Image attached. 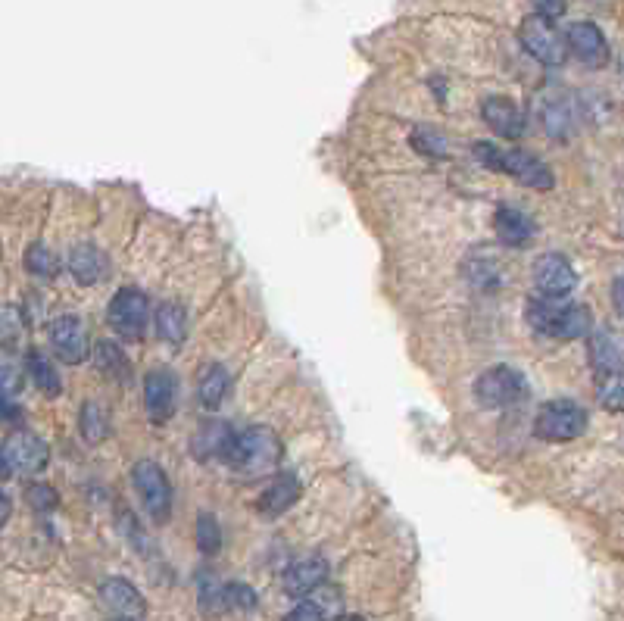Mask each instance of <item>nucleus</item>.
I'll list each match as a JSON object with an SVG mask.
<instances>
[{
    "label": "nucleus",
    "instance_id": "38",
    "mask_svg": "<svg viewBox=\"0 0 624 621\" xmlns=\"http://www.w3.org/2000/svg\"><path fill=\"white\" fill-rule=\"evenodd\" d=\"M10 512H13V506H10V500L0 494V528H4V522L10 519Z\"/></svg>",
    "mask_w": 624,
    "mask_h": 621
},
{
    "label": "nucleus",
    "instance_id": "20",
    "mask_svg": "<svg viewBox=\"0 0 624 621\" xmlns=\"http://www.w3.org/2000/svg\"><path fill=\"white\" fill-rule=\"evenodd\" d=\"M587 353H590L593 372L600 378L621 372V347L609 331H593L590 341H587Z\"/></svg>",
    "mask_w": 624,
    "mask_h": 621
},
{
    "label": "nucleus",
    "instance_id": "28",
    "mask_svg": "<svg viewBox=\"0 0 624 621\" xmlns=\"http://www.w3.org/2000/svg\"><path fill=\"white\" fill-rule=\"evenodd\" d=\"M22 387V366L10 347H0V394H19Z\"/></svg>",
    "mask_w": 624,
    "mask_h": 621
},
{
    "label": "nucleus",
    "instance_id": "8",
    "mask_svg": "<svg viewBox=\"0 0 624 621\" xmlns=\"http://www.w3.org/2000/svg\"><path fill=\"white\" fill-rule=\"evenodd\" d=\"M522 44L525 50L540 60L543 66H562L565 57H568V47H565V38L562 32L556 29V22L550 19H543V16H528L522 22Z\"/></svg>",
    "mask_w": 624,
    "mask_h": 621
},
{
    "label": "nucleus",
    "instance_id": "37",
    "mask_svg": "<svg viewBox=\"0 0 624 621\" xmlns=\"http://www.w3.org/2000/svg\"><path fill=\"white\" fill-rule=\"evenodd\" d=\"M531 4H534L537 16L550 19V22H556L565 13V0H531Z\"/></svg>",
    "mask_w": 624,
    "mask_h": 621
},
{
    "label": "nucleus",
    "instance_id": "35",
    "mask_svg": "<svg viewBox=\"0 0 624 621\" xmlns=\"http://www.w3.org/2000/svg\"><path fill=\"white\" fill-rule=\"evenodd\" d=\"M25 497H29L32 509H38V512H50L57 506V490L50 484H32L29 490H25Z\"/></svg>",
    "mask_w": 624,
    "mask_h": 621
},
{
    "label": "nucleus",
    "instance_id": "13",
    "mask_svg": "<svg viewBox=\"0 0 624 621\" xmlns=\"http://www.w3.org/2000/svg\"><path fill=\"white\" fill-rule=\"evenodd\" d=\"M325 581H328V559H322V556L297 559L284 568V575H281L284 593L294 600H306L309 593H316Z\"/></svg>",
    "mask_w": 624,
    "mask_h": 621
},
{
    "label": "nucleus",
    "instance_id": "6",
    "mask_svg": "<svg viewBox=\"0 0 624 621\" xmlns=\"http://www.w3.org/2000/svg\"><path fill=\"white\" fill-rule=\"evenodd\" d=\"M132 484H135L150 519L160 522V525L169 522V515H172V484H169V478H166V472L160 469V465L150 462V459H141L132 469Z\"/></svg>",
    "mask_w": 624,
    "mask_h": 621
},
{
    "label": "nucleus",
    "instance_id": "41",
    "mask_svg": "<svg viewBox=\"0 0 624 621\" xmlns=\"http://www.w3.org/2000/svg\"><path fill=\"white\" fill-rule=\"evenodd\" d=\"M334 621H366V618H359V615H341V618H334Z\"/></svg>",
    "mask_w": 624,
    "mask_h": 621
},
{
    "label": "nucleus",
    "instance_id": "29",
    "mask_svg": "<svg viewBox=\"0 0 624 621\" xmlns=\"http://www.w3.org/2000/svg\"><path fill=\"white\" fill-rule=\"evenodd\" d=\"M543 125H546V132H550V135L565 138L571 132V125H575V116H571L568 100H553L550 107H546V113H543Z\"/></svg>",
    "mask_w": 624,
    "mask_h": 621
},
{
    "label": "nucleus",
    "instance_id": "39",
    "mask_svg": "<svg viewBox=\"0 0 624 621\" xmlns=\"http://www.w3.org/2000/svg\"><path fill=\"white\" fill-rule=\"evenodd\" d=\"M10 462H7V456H4V450H0V481H7L10 478Z\"/></svg>",
    "mask_w": 624,
    "mask_h": 621
},
{
    "label": "nucleus",
    "instance_id": "7",
    "mask_svg": "<svg viewBox=\"0 0 624 621\" xmlns=\"http://www.w3.org/2000/svg\"><path fill=\"white\" fill-rule=\"evenodd\" d=\"M475 397L481 406H490V409L512 406L528 397V381L512 366H493L475 381Z\"/></svg>",
    "mask_w": 624,
    "mask_h": 621
},
{
    "label": "nucleus",
    "instance_id": "16",
    "mask_svg": "<svg viewBox=\"0 0 624 621\" xmlns=\"http://www.w3.org/2000/svg\"><path fill=\"white\" fill-rule=\"evenodd\" d=\"M481 116L490 125V132L506 138V141H518L525 135V116L506 97H487L484 107H481Z\"/></svg>",
    "mask_w": 624,
    "mask_h": 621
},
{
    "label": "nucleus",
    "instance_id": "24",
    "mask_svg": "<svg viewBox=\"0 0 624 621\" xmlns=\"http://www.w3.org/2000/svg\"><path fill=\"white\" fill-rule=\"evenodd\" d=\"M22 369L32 375V381H35V387H38L41 394L57 397V394L63 391V381H60V375H57V369H54V362H50L44 353L32 350L29 356H25V366H22Z\"/></svg>",
    "mask_w": 624,
    "mask_h": 621
},
{
    "label": "nucleus",
    "instance_id": "15",
    "mask_svg": "<svg viewBox=\"0 0 624 621\" xmlns=\"http://www.w3.org/2000/svg\"><path fill=\"white\" fill-rule=\"evenodd\" d=\"M100 603L107 606L119 618H141L147 612V603L141 597V590L125 581V578H107L100 584Z\"/></svg>",
    "mask_w": 624,
    "mask_h": 621
},
{
    "label": "nucleus",
    "instance_id": "21",
    "mask_svg": "<svg viewBox=\"0 0 624 621\" xmlns=\"http://www.w3.org/2000/svg\"><path fill=\"white\" fill-rule=\"evenodd\" d=\"M69 272L78 284H94L107 272V266H103V256L94 244H78L69 253Z\"/></svg>",
    "mask_w": 624,
    "mask_h": 621
},
{
    "label": "nucleus",
    "instance_id": "22",
    "mask_svg": "<svg viewBox=\"0 0 624 621\" xmlns=\"http://www.w3.org/2000/svg\"><path fill=\"white\" fill-rule=\"evenodd\" d=\"M97 369L113 378V381H128L132 378V362H128V356L122 353V347L116 341H97L94 350H91Z\"/></svg>",
    "mask_w": 624,
    "mask_h": 621
},
{
    "label": "nucleus",
    "instance_id": "32",
    "mask_svg": "<svg viewBox=\"0 0 624 621\" xmlns=\"http://www.w3.org/2000/svg\"><path fill=\"white\" fill-rule=\"evenodd\" d=\"M596 397H600L603 409H609L612 416H618L621 406H624V378H621V372L600 378V391H596Z\"/></svg>",
    "mask_w": 624,
    "mask_h": 621
},
{
    "label": "nucleus",
    "instance_id": "3",
    "mask_svg": "<svg viewBox=\"0 0 624 621\" xmlns=\"http://www.w3.org/2000/svg\"><path fill=\"white\" fill-rule=\"evenodd\" d=\"M475 157L490 166V169H497V172H506L512 175L515 181H522V185L534 188V191H550L553 188V172L546 169V163L540 157H534V153L522 150V147H497V144H475Z\"/></svg>",
    "mask_w": 624,
    "mask_h": 621
},
{
    "label": "nucleus",
    "instance_id": "42",
    "mask_svg": "<svg viewBox=\"0 0 624 621\" xmlns=\"http://www.w3.org/2000/svg\"><path fill=\"white\" fill-rule=\"evenodd\" d=\"M113 621H138V618H119V615H116Z\"/></svg>",
    "mask_w": 624,
    "mask_h": 621
},
{
    "label": "nucleus",
    "instance_id": "34",
    "mask_svg": "<svg viewBox=\"0 0 624 621\" xmlns=\"http://www.w3.org/2000/svg\"><path fill=\"white\" fill-rule=\"evenodd\" d=\"M412 147L428 153V157H444V153H447V141L440 138L437 132H431V128H415V132H412Z\"/></svg>",
    "mask_w": 624,
    "mask_h": 621
},
{
    "label": "nucleus",
    "instance_id": "23",
    "mask_svg": "<svg viewBox=\"0 0 624 621\" xmlns=\"http://www.w3.org/2000/svg\"><path fill=\"white\" fill-rule=\"evenodd\" d=\"M156 334H160V341L178 347L181 341H185L188 334V322H185V309H181L178 303H160L156 306Z\"/></svg>",
    "mask_w": 624,
    "mask_h": 621
},
{
    "label": "nucleus",
    "instance_id": "18",
    "mask_svg": "<svg viewBox=\"0 0 624 621\" xmlns=\"http://www.w3.org/2000/svg\"><path fill=\"white\" fill-rule=\"evenodd\" d=\"M497 238L506 244V247H525L534 241L537 235V225L528 213L515 210V206H500L497 210Z\"/></svg>",
    "mask_w": 624,
    "mask_h": 621
},
{
    "label": "nucleus",
    "instance_id": "31",
    "mask_svg": "<svg viewBox=\"0 0 624 621\" xmlns=\"http://www.w3.org/2000/svg\"><path fill=\"white\" fill-rule=\"evenodd\" d=\"M25 269H29L32 275H41V278H54L57 275V256L38 241V244H32L29 250H25Z\"/></svg>",
    "mask_w": 624,
    "mask_h": 621
},
{
    "label": "nucleus",
    "instance_id": "26",
    "mask_svg": "<svg viewBox=\"0 0 624 621\" xmlns=\"http://www.w3.org/2000/svg\"><path fill=\"white\" fill-rule=\"evenodd\" d=\"M78 428H82V437L88 444H100L107 437V412H103L100 403H85L82 406V419H78Z\"/></svg>",
    "mask_w": 624,
    "mask_h": 621
},
{
    "label": "nucleus",
    "instance_id": "12",
    "mask_svg": "<svg viewBox=\"0 0 624 621\" xmlns=\"http://www.w3.org/2000/svg\"><path fill=\"white\" fill-rule=\"evenodd\" d=\"M562 38H565V47L581 63H587L593 69L606 66V60H609V44H606V35H603L600 25H593V22H575V25H568V32Z\"/></svg>",
    "mask_w": 624,
    "mask_h": 621
},
{
    "label": "nucleus",
    "instance_id": "4",
    "mask_svg": "<svg viewBox=\"0 0 624 621\" xmlns=\"http://www.w3.org/2000/svg\"><path fill=\"white\" fill-rule=\"evenodd\" d=\"M584 431H587V409L578 406L575 400L543 403L534 419V434L540 441H550V444L578 441Z\"/></svg>",
    "mask_w": 624,
    "mask_h": 621
},
{
    "label": "nucleus",
    "instance_id": "9",
    "mask_svg": "<svg viewBox=\"0 0 624 621\" xmlns=\"http://www.w3.org/2000/svg\"><path fill=\"white\" fill-rule=\"evenodd\" d=\"M534 284L543 300H565L575 291L578 275L562 253H543L534 263Z\"/></svg>",
    "mask_w": 624,
    "mask_h": 621
},
{
    "label": "nucleus",
    "instance_id": "14",
    "mask_svg": "<svg viewBox=\"0 0 624 621\" xmlns=\"http://www.w3.org/2000/svg\"><path fill=\"white\" fill-rule=\"evenodd\" d=\"M175 391L178 381L169 369H153L144 378V409L153 422H166L175 409Z\"/></svg>",
    "mask_w": 624,
    "mask_h": 621
},
{
    "label": "nucleus",
    "instance_id": "36",
    "mask_svg": "<svg viewBox=\"0 0 624 621\" xmlns=\"http://www.w3.org/2000/svg\"><path fill=\"white\" fill-rule=\"evenodd\" d=\"M284 621H325V615L316 606V600H300L288 615H284Z\"/></svg>",
    "mask_w": 624,
    "mask_h": 621
},
{
    "label": "nucleus",
    "instance_id": "27",
    "mask_svg": "<svg viewBox=\"0 0 624 621\" xmlns=\"http://www.w3.org/2000/svg\"><path fill=\"white\" fill-rule=\"evenodd\" d=\"M197 547L206 556H216L222 550V528L216 522V515H210V512L197 515Z\"/></svg>",
    "mask_w": 624,
    "mask_h": 621
},
{
    "label": "nucleus",
    "instance_id": "40",
    "mask_svg": "<svg viewBox=\"0 0 624 621\" xmlns=\"http://www.w3.org/2000/svg\"><path fill=\"white\" fill-rule=\"evenodd\" d=\"M612 297H615V309L621 313V278H615V284H612Z\"/></svg>",
    "mask_w": 624,
    "mask_h": 621
},
{
    "label": "nucleus",
    "instance_id": "10",
    "mask_svg": "<svg viewBox=\"0 0 624 621\" xmlns=\"http://www.w3.org/2000/svg\"><path fill=\"white\" fill-rule=\"evenodd\" d=\"M47 334H50V347H54L57 359L66 362V366H78V362H85L91 356L88 331L75 316L54 319V322H50V328H47Z\"/></svg>",
    "mask_w": 624,
    "mask_h": 621
},
{
    "label": "nucleus",
    "instance_id": "17",
    "mask_svg": "<svg viewBox=\"0 0 624 621\" xmlns=\"http://www.w3.org/2000/svg\"><path fill=\"white\" fill-rule=\"evenodd\" d=\"M297 497H300V481H297V475H278V478L269 481V487L263 490V494H259L256 509L263 512L266 519H275V515L288 512L297 503Z\"/></svg>",
    "mask_w": 624,
    "mask_h": 621
},
{
    "label": "nucleus",
    "instance_id": "33",
    "mask_svg": "<svg viewBox=\"0 0 624 621\" xmlns=\"http://www.w3.org/2000/svg\"><path fill=\"white\" fill-rule=\"evenodd\" d=\"M256 603H259V597H256L253 587H247V584H225V606L228 609L250 612V609H256Z\"/></svg>",
    "mask_w": 624,
    "mask_h": 621
},
{
    "label": "nucleus",
    "instance_id": "2",
    "mask_svg": "<svg viewBox=\"0 0 624 621\" xmlns=\"http://www.w3.org/2000/svg\"><path fill=\"white\" fill-rule=\"evenodd\" d=\"M525 313L531 328L553 341H578L587 338L593 328V316L587 306H568L562 300H531Z\"/></svg>",
    "mask_w": 624,
    "mask_h": 621
},
{
    "label": "nucleus",
    "instance_id": "25",
    "mask_svg": "<svg viewBox=\"0 0 624 621\" xmlns=\"http://www.w3.org/2000/svg\"><path fill=\"white\" fill-rule=\"evenodd\" d=\"M228 372L222 366H210L206 372H200V381H197V400L206 406V409H219V403L225 400L228 394Z\"/></svg>",
    "mask_w": 624,
    "mask_h": 621
},
{
    "label": "nucleus",
    "instance_id": "19",
    "mask_svg": "<svg viewBox=\"0 0 624 621\" xmlns=\"http://www.w3.org/2000/svg\"><path fill=\"white\" fill-rule=\"evenodd\" d=\"M231 444H234V428H228L222 422H206L197 431L191 450L197 459H222L225 462L231 453Z\"/></svg>",
    "mask_w": 624,
    "mask_h": 621
},
{
    "label": "nucleus",
    "instance_id": "30",
    "mask_svg": "<svg viewBox=\"0 0 624 621\" xmlns=\"http://www.w3.org/2000/svg\"><path fill=\"white\" fill-rule=\"evenodd\" d=\"M200 609L206 615H219L225 606V584H219L210 572L200 578Z\"/></svg>",
    "mask_w": 624,
    "mask_h": 621
},
{
    "label": "nucleus",
    "instance_id": "11",
    "mask_svg": "<svg viewBox=\"0 0 624 621\" xmlns=\"http://www.w3.org/2000/svg\"><path fill=\"white\" fill-rule=\"evenodd\" d=\"M4 456L10 462V469L22 472V475H38L47 469V459H50V450L47 444L41 441L38 434L32 431H13L4 444Z\"/></svg>",
    "mask_w": 624,
    "mask_h": 621
},
{
    "label": "nucleus",
    "instance_id": "1",
    "mask_svg": "<svg viewBox=\"0 0 624 621\" xmlns=\"http://www.w3.org/2000/svg\"><path fill=\"white\" fill-rule=\"evenodd\" d=\"M231 469L244 472L247 478H263L278 469L281 462V441L266 425H256L247 431H234V444L225 459Z\"/></svg>",
    "mask_w": 624,
    "mask_h": 621
},
{
    "label": "nucleus",
    "instance_id": "5",
    "mask_svg": "<svg viewBox=\"0 0 624 621\" xmlns=\"http://www.w3.org/2000/svg\"><path fill=\"white\" fill-rule=\"evenodd\" d=\"M107 322L122 341H141L150 322V300L138 288H122L107 306Z\"/></svg>",
    "mask_w": 624,
    "mask_h": 621
}]
</instances>
